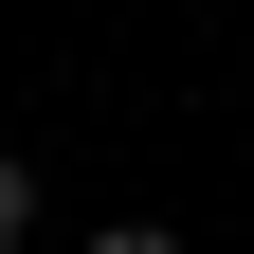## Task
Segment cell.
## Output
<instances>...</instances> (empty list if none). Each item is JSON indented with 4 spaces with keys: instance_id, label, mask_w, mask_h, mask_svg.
I'll list each match as a JSON object with an SVG mask.
<instances>
[{
    "instance_id": "7a4b0ae2",
    "label": "cell",
    "mask_w": 254,
    "mask_h": 254,
    "mask_svg": "<svg viewBox=\"0 0 254 254\" xmlns=\"http://www.w3.org/2000/svg\"><path fill=\"white\" fill-rule=\"evenodd\" d=\"M91 254H182V236H164V218H109V236H91Z\"/></svg>"
},
{
    "instance_id": "6da1fadb",
    "label": "cell",
    "mask_w": 254,
    "mask_h": 254,
    "mask_svg": "<svg viewBox=\"0 0 254 254\" xmlns=\"http://www.w3.org/2000/svg\"><path fill=\"white\" fill-rule=\"evenodd\" d=\"M37 236V164H18V145H0V254Z\"/></svg>"
}]
</instances>
